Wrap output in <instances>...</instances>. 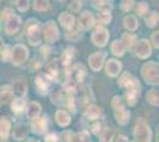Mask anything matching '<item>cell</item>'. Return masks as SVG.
<instances>
[{
	"label": "cell",
	"instance_id": "obj_1",
	"mask_svg": "<svg viewBox=\"0 0 159 142\" xmlns=\"http://www.w3.org/2000/svg\"><path fill=\"white\" fill-rule=\"evenodd\" d=\"M112 108L114 110V115L116 121L120 124H127L129 121V111L125 109V104L120 96H114L112 100Z\"/></svg>",
	"mask_w": 159,
	"mask_h": 142
},
{
	"label": "cell",
	"instance_id": "obj_2",
	"mask_svg": "<svg viewBox=\"0 0 159 142\" xmlns=\"http://www.w3.org/2000/svg\"><path fill=\"white\" fill-rule=\"evenodd\" d=\"M141 75L147 84H152V85L158 84V63L156 62L145 63L141 69Z\"/></svg>",
	"mask_w": 159,
	"mask_h": 142
},
{
	"label": "cell",
	"instance_id": "obj_3",
	"mask_svg": "<svg viewBox=\"0 0 159 142\" xmlns=\"http://www.w3.org/2000/svg\"><path fill=\"white\" fill-rule=\"evenodd\" d=\"M134 135H135V140L138 142H151L152 131L150 129V126L145 122V120L139 118L137 121L135 129H134Z\"/></svg>",
	"mask_w": 159,
	"mask_h": 142
},
{
	"label": "cell",
	"instance_id": "obj_4",
	"mask_svg": "<svg viewBox=\"0 0 159 142\" xmlns=\"http://www.w3.org/2000/svg\"><path fill=\"white\" fill-rule=\"evenodd\" d=\"M33 24H30V21H27L26 25V36L27 41L31 45H38L42 41V36H40V26L38 21H32Z\"/></svg>",
	"mask_w": 159,
	"mask_h": 142
},
{
	"label": "cell",
	"instance_id": "obj_5",
	"mask_svg": "<svg viewBox=\"0 0 159 142\" xmlns=\"http://www.w3.org/2000/svg\"><path fill=\"white\" fill-rule=\"evenodd\" d=\"M29 57V50L23 44H17L11 51V59L14 65H20L27 59Z\"/></svg>",
	"mask_w": 159,
	"mask_h": 142
},
{
	"label": "cell",
	"instance_id": "obj_6",
	"mask_svg": "<svg viewBox=\"0 0 159 142\" xmlns=\"http://www.w3.org/2000/svg\"><path fill=\"white\" fill-rule=\"evenodd\" d=\"M140 95V84L137 80L133 81L132 84H129L126 87V102L128 105H135V103L138 101V97Z\"/></svg>",
	"mask_w": 159,
	"mask_h": 142
},
{
	"label": "cell",
	"instance_id": "obj_7",
	"mask_svg": "<svg viewBox=\"0 0 159 142\" xmlns=\"http://www.w3.org/2000/svg\"><path fill=\"white\" fill-rule=\"evenodd\" d=\"M43 33H44V39L48 43H55L60 37L58 28H57V25L55 24V21H48L47 24H44Z\"/></svg>",
	"mask_w": 159,
	"mask_h": 142
},
{
	"label": "cell",
	"instance_id": "obj_8",
	"mask_svg": "<svg viewBox=\"0 0 159 142\" xmlns=\"http://www.w3.org/2000/svg\"><path fill=\"white\" fill-rule=\"evenodd\" d=\"M109 38L108 30L105 26H98L95 32L92 34V41L96 46H105Z\"/></svg>",
	"mask_w": 159,
	"mask_h": 142
},
{
	"label": "cell",
	"instance_id": "obj_9",
	"mask_svg": "<svg viewBox=\"0 0 159 142\" xmlns=\"http://www.w3.org/2000/svg\"><path fill=\"white\" fill-rule=\"evenodd\" d=\"M20 26H21V19L18 15L12 14L11 17H8L6 19V24H5V31L7 34H16L19 31Z\"/></svg>",
	"mask_w": 159,
	"mask_h": 142
},
{
	"label": "cell",
	"instance_id": "obj_10",
	"mask_svg": "<svg viewBox=\"0 0 159 142\" xmlns=\"http://www.w3.org/2000/svg\"><path fill=\"white\" fill-rule=\"evenodd\" d=\"M106 58V52H95L89 57V65L93 71H99L102 68L103 62Z\"/></svg>",
	"mask_w": 159,
	"mask_h": 142
},
{
	"label": "cell",
	"instance_id": "obj_11",
	"mask_svg": "<svg viewBox=\"0 0 159 142\" xmlns=\"http://www.w3.org/2000/svg\"><path fill=\"white\" fill-rule=\"evenodd\" d=\"M135 52H137V56H138L139 58H143V59L150 57V56H151V45H150V43L146 41V39L139 41L137 43Z\"/></svg>",
	"mask_w": 159,
	"mask_h": 142
},
{
	"label": "cell",
	"instance_id": "obj_12",
	"mask_svg": "<svg viewBox=\"0 0 159 142\" xmlns=\"http://www.w3.org/2000/svg\"><path fill=\"white\" fill-rule=\"evenodd\" d=\"M79 21H80V28H82L83 31L89 30L95 24V19H94L93 14L90 13L89 11H86V12H83V13L81 14Z\"/></svg>",
	"mask_w": 159,
	"mask_h": 142
},
{
	"label": "cell",
	"instance_id": "obj_13",
	"mask_svg": "<svg viewBox=\"0 0 159 142\" xmlns=\"http://www.w3.org/2000/svg\"><path fill=\"white\" fill-rule=\"evenodd\" d=\"M121 68H122V65L120 62L115 61V59H109L106 64V74L111 77H115L121 71Z\"/></svg>",
	"mask_w": 159,
	"mask_h": 142
},
{
	"label": "cell",
	"instance_id": "obj_14",
	"mask_svg": "<svg viewBox=\"0 0 159 142\" xmlns=\"http://www.w3.org/2000/svg\"><path fill=\"white\" fill-rule=\"evenodd\" d=\"M48 128V120L45 117H36L33 118L32 122V129L34 133L42 134L44 133Z\"/></svg>",
	"mask_w": 159,
	"mask_h": 142
},
{
	"label": "cell",
	"instance_id": "obj_15",
	"mask_svg": "<svg viewBox=\"0 0 159 142\" xmlns=\"http://www.w3.org/2000/svg\"><path fill=\"white\" fill-rule=\"evenodd\" d=\"M27 133H29V127L24 123H19L14 127L13 130V137L18 141H21L24 139H26Z\"/></svg>",
	"mask_w": 159,
	"mask_h": 142
},
{
	"label": "cell",
	"instance_id": "obj_16",
	"mask_svg": "<svg viewBox=\"0 0 159 142\" xmlns=\"http://www.w3.org/2000/svg\"><path fill=\"white\" fill-rule=\"evenodd\" d=\"M50 81H51L50 77H48L45 75H39L36 77V85L43 94H45L50 87Z\"/></svg>",
	"mask_w": 159,
	"mask_h": 142
},
{
	"label": "cell",
	"instance_id": "obj_17",
	"mask_svg": "<svg viewBox=\"0 0 159 142\" xmlns=\"http://www.w3.org/2000/svg\"><path fill=\"white\" fill-rule=\"evenodd\" d=\"M55 118H56V122L60 124L61 127H66V126L70 123V120H71L69 113L66 111V110H62V109L56 111Z\"/></svg>",
	"mask_w": 159,
	"mask_h": 142
},
{
	"label": "cell",
	"instance_id": "obj_18",
	"mask_svg": "<svg viewBox=\"0 0 159 142\" xmlns=\"http://www.w3.org/2000/svg\"><path fill=\"white\" fill-rule=\"evenodd\" d=\"M58 20H60L61 25L64 27V28H73L74 24H75V19L70 13L68 12H62L58 17Z\"/></svg>",
	"mask_w": 159,
	"mask_h": 142
},
{
	"label": "cell",
	"instance_id": "obj_19",
	"mask_svg": "<svg viewBox=\"0 0 159 142\" xmlns=\"http://www.w3.org/2000/svg\"><path fill=\"white\" fill-rule=\"evenodd\" d=\"M10 129H11V123L8 121V118L1 116L0 117V137L7 139L10 134Z\"/></svg>",
	"mask_w": 159,
	"mask_h": 142
},
{
	"label": "cell",
	"instance_id": "obj_20",
	"mask_svg": "<svg viewBox=\"0 0 159 142\" xmlns=\"http://www.w3.org/2000/svg\"><path fill=\"white\" fill-rule=\"evenodd\" d=\"M47 71L50 78H57L60 75V62L57 59H53L47 65Z\"/></svg>",
	"mask_w": 159,
	"mask_h": 142
},
{
	"label": "cell",
	"instance_id": "obj_21",
	"mask_svg": "<svg viewBox=\"0 0 159 142\" xmlns=\"http://www.w3.org/2000/svg\"><path fill=\"white\" fill-rule=\"evenodd\" d=\"M84 76H86V69H84L83 65H76L73 71H71V78L75 82L81 83V82L83 81Z\"/></svg>",
	"mask_w": 159,
	"mask_h": 142
},
{
	"label": "cell",
	"instance_id": "obj_22",
	"mask_svg": "<svg viewBox=\"0 0 159 142\" xmlns=\"http://www.w3.org/2000/svg\"><path fill=\"white\" fill-rule=\"evenodd\" d=\"M40 104L38 102H30L27 107V116L30 118H36L40 114Z\"/></svg>",
	"mask_w": 159,
	"mask_h": 142
},
{
	"label": "cell",
	"instance_id": "obj_23",
	"mask_svg": "<svg viewBox=\"0 0 159 142\" xmlns=\"http://www.w3.org/2000/svg\"><path fill=\"white\" fill-rule=\"evenodd\" d=\"M12 91H13V94H16L18 97L24 96V95L26 94V91H27L26 83H25L24 81L16 82V83L13 84V87H12Z\"/></svg>",
	"mask_w": 159,
	"mask_h": 142
},
{
	"label": "cell",
	"instance_id": "obj_24",
	"mask_svg": "<svg viewBox=\"0 0 159 142\" xmlns=\"http://www.w3.org/2000/svg\"><path fill=\"white\" fill-rule=\"evenodd\" d=\"M12 95H13V91H12V87L10 84H6V85H2L1 87V90H0V100L4 102V103L10 101L12 98Z\"/></svg>",
	"mask_w": 159,
	"mask_h": 142
},
{
	"label": "cell",
	"instance_id": "obj_25",
	"mask_svg": "<svg viewBox=\"0 0 159 142\" xmlns=\"http://www.w3.org/2000/svg\"><path fill=\"white\" fill-rule=\"evenodd\" d=\"M114 139V130L109 127H105L100 134V142H112Z\"/></svg>",
	"mask_w": 159,
	"mask_h": 142
},
{
	"label": "cell",
	"instance_id": "obj_26",
	"mask_svg": "<svg viewBox=\"0 0 159 142\" xmlns=\"http://www.w3.org/2000/svg\"><path fill=\"white\" fill-rule=\"evenodd\" d=\"M125 50H126V47H125V45L122 44L121 41H114L112 43V45H111V51L115 56H122Z\"/></svg>",
	"mask_w": 159,
	"mask_h": 142
},
{
	"label": "cell",
	"instance_id": "obj_27",
	"mask_svg": "<svg viewBox=\"0 0 159 142\" xmlns=\"http://www.w3.org/2000/svg\"><path fill=\"white\" fill-rule=\"evenodd\" d=\"M125 27L129 31H135L138 28V20L135 18V15L133 14H128L126 18H125Z\"/></svg>",
	"mask_w": 159,
	"mask_h": 142
},
{
	"label": "cell",
	"instance_id": "obj_28",
	"mask_svg": "<svg viewBox=\"0 0 159 142\" xmlns=\"http://www.w3.org/2000/svg\"><path fill=\"white\" fill-rule=\"evenodd\" d=\"M74 57H75V49L74 47H66L63 54H62V64L68 65L70 62L73 61Z\"/></svg>",
	"mask_w": 159,
	"mask_h": 142
},
{
	"label": "cell",
	"instance_id": "obj_29",
	"mask_svg": "<svg viewBox=\"0 0 159 142\" xmlns=\"http://www.w3.org/2000/svg\"><path fill=\"white\" fill-rule=\"evenodd\" d=\"M100 114H101L100 108L96 107V105H94V104L93 105H89V107L86 109V113H84L86 117H88L89 120H96L100 116Z\"/></svg>",
	"mask_w": 159,
	"mask_h": 142
},
{
	"label": "cell",
	"instance_id": "obj_30",
	"mask_svg": "<svg viewBox=\"0 0 159 142\" xmlns=\"http://www.w3.org/2000/svg\"><path fill=\"white\" fill-rule=\"evenodd\" d=\"M135 78L129 72H124V74L121 75V77L119 78V85L122 87V88H126L129 84H132Z\"/></svg>",
	"mask_w": 159,
	"mask_h": 142
},
{
	"label": "cell",
	"instance_id": "obj_31",
	"mask_svg": "<svg viewBox=\"0 0 159 142\" xmlns=\"http://www.w3.org/2000/svg\"><path fill=\"white\" fill-rule=\"evenodd\" d=\"M26 108V103L23 98H16L13 102H12V110L14 113L19 114V113H23Z\"/></svg>",
	"mask_w": 159,
	"mask_h": 142
},
{
	"label": "cell",
	"instance_id": "obj_32",
	"mask_svg": "<svg viewBox=\"0 0 159 142\" xmlns=\"http://www.w3.org/2000/svg\"><path fill=\"white\" fill-rule=\"evenodd\" d=\"M135 41H137V38H135V36L134 34H129V33H124L122 34V37H121V41H122V44L125 45V47H128V49H131V47L135 44Z\"/></svg>",
	"mask_w": 159,
	"mask_h": 142
},
{
	"label": "cell",
	"instance_id": "obj_33",
	"mask_svg": "<svg viewBox=\"0 0 159 142\" xmlns=\"http://www.w3.org/2000/svg\"><path fill=\"white\" fill-rule=\"evenodd\" d=\"M146 100L152 105H158V91L156 89H151L146 95Z\"/></svg>",
	"mask_w": 159,
	"mask_h": 142
},
{
	"label": "cell",
	"instance_id": "obj_34",
	"mask_svg": "<svg viewBox=\"0 0 159 142\" xmlns=\"http://www.w3.org/2000/svg\"><path fill=\"white\" fill-rule=\"evenodd\" d=\"M158 24V12H151V14L147 15L146 18V25L148 27H154Z\"/></svg>",
	"mask_w": 159,
	"mask_h": 142
},
{
	"label": "cell",
	"instance_id": "obj_35",
	"mask_svg": "<svg viewBox=\"0 0 159 142\" xmlns=\"http://www.w3.org/2000/svg\"><path fill=\"white\" fill-rule=\"evenodd\" d=\"M33 8L37 11H47L49 8V0H34Z\"/></svg>",
	"mask_w": 159,
	"mask_h": 142
},
{
	"label": "cell",
	"instance_id": "obj_36",
	"mask_svg": "<svg viewBox=\"0 0 159 142\" xmlns=\"http://www.w3.org/2000/svg\"><path fill=\"white\" fill-rule=\"evenodd\" d=\"M99 20L102 24H108L109 21L112 20V13L108 10H103L99 13Z\"/></svg>",
	"mask_w": 159,
	"mask_h": 142
},
{
	"label": "cell",
	"instance_id": "obj_37",
	"mask_svg": "<svg viewBox=\"0 0 159 142\" xmlns=\"http://www.w3.org/2000/svg\"><path fill=\"white\" fill-rule=\"evenodd\" d=\"M73 142H90L88 131H81V133L77 134V135H75L74 136Z\"/></svg>",
	"mask_w": 159,
	"mask_h": 142
},
{
	"label": "cell",
	"instance_id": "obj_38",
	"mask_svg": "<svg viewBox=\"0 0 159 142\" xmlns=\"http://www.w3.org/2000/svg\"><path fill=\"white\" fill-rule=\"evenodd\" d=\"M147 11H148V5L146 2H140L138 4V7H137V13L139 14L140 17H145L147 14Z\"/></svg>",
	"mask_w": 159,
	"mask_h": 142
},
{
	"label": "cell",
	"instance_id": "obj_39",
	"mask_svg": "<svg viewBox=\"0 0 159 142\" xmlns=\"http://www.w3.org/2000/svg\"><path fill=\"white\" fill-rule=\"evenodd\" d=\"M69 10H71L73 12H79L82 7V1L81 0H71V2L69 4Z\"/></svg>",
	"mask_w": 159,
	"mask_h": 142
},
{
	"label": "cell",
	"instance_id": "obj_40",
	"mask_svg": "<svg viewBox=\"0 0 159 142\" xmlns=\"http://www.w3.org/2000/svg\"><path fill=\"white\" fill-rule=\"evenodd\" d=\"M17 7H18V10L21 11V12H24V11H26L27 8H29V5H30V2H29V0H17Z\"/></svg>",
	"mask_w": 159,
	"mask_h": 142
},
{
	"label": "cell",
	"instance_id": "obj_41",
	"mask_svg": "<svg viewBox=\"0 0 159 142\" xmlns=\"http://www.w3.org/2000/svg\"><path fill=\"white\" fill-rule=\"evenodd\" d=\"M1 56H2L4 61H8L11 58V47L8 46V45H5L1 49Z\"/></svg>",
	"mask_w": 159,
	"mask_h": 142
},
{
	"label": "cell",
	"instance_id": "obj_42",
	"mask_svg": "<svg viewBox=\"0 0 159 142\" xmlns=\"http://www.w3.org/2000/svg\"><path fill=\"white\" fill-rule=\"evenodd\" d=\"M133 5H134V0H124L121 4V8L124 11H129V10H132Z\"/></svg>",
	"mask_w": 159,
	"mask_h": 142
},
{
	"label": "cell",
	"instance_id": "obj_43",
	"mask_svg": "<svg viewBox=\"0 0 159 142\" xmlns=\"http://www.w3.org/2000/svg\"><path fill=\"white\" fill-rule=\"evenodd\" d=\"M74 133L73 131H64L63 134H62V140L64 142H73L74 141Z\"/></svg>",
	"mask_w": 159,
	"mask_h": 142
},
{
	"label": "cell",
	"instance_id": "obj_44",
	"mask_svg": "<svg viewBox=\"0 0 159 142\" xmlns=\"http://www.w3.org/2000/svg\"><path fill=\"white\" fill-rule=\"evenodd\" d=\"M151 38H152L153 46L158 49V47H159V43H158V41H159V39H158V31H157V32H153V33H152V37H151Z\"/></svg>",
	"mask_w": 159,
	"mask_h": 142
},
{
	"label": "cell",
	"instance_id": "obj_45",
	"mask_svg": "<svg viewBox=\"0 0 159 142\" xmlns=\"http://www.w3.org/2000/svg\"><path fill=\"white\" fill-rule=\"evenodd\" d=\"M45 142H58V139L55 134H49L45 137Z\"/></svg>",
	"mask_w": 159,
	"mask_h": 142
},
{
	"label": "cell",
	"instance_id": "obj_46",
	"mask_svg": "<svg viewBox=\"0 0 159 142\" xmlns=\"http://www.w3.org/2000/svg\"><path fill=\"white\" fill-rule=\"evenodd\" d=\"M75 34H77V32H69V33H66V38L68 39H71V41H77V39H80L81 36H75Z\"/></svg>",
	"mask_w": 159,
	"mask_h": 142
},
{
	"label": "cell",
	"instance_id": "obj_47",
	"mask_svg": "<svg viewBox=\"0 0 159 142\" xmlns=\"http://www.w3.org/2000/svg\"><path fill=\"white\" fill-rule=\"evenodd\" d=\"M116 142H129V141H128V139L125 135H119L118 139H116Z\"/></svg>",
	"mask_w": 159,
	"mask_h": 142
},
{
	"label": "cell",
	"instance_id": "obj_48",
	"mask_svg": "<svg viewBox=\"0 0 159 142\" xmlns=\"http://www.w3.org/2000/svg\"><path fill=\"white\" fill-rule=\"evenodd\" d=\"M100 129H101V128H100V124H99V123L94 124L93 127H92V130H93V133H98Z\"/></svg>",
	"mask_w": 159,
	"mask_h": 142
},
{
	"label": "cell",
	"instance_id": "obj_49",
	"mask_svg": "<svg viewBox=\"0 0 159 142\" xmlns=\"http://www.w3.org/2000/svg\"><path fill=\"white\" fill-rule=\"evenodd\" d=\"M7 2H10V4H14V2H17V0H7Z\"/></svg>",
	"mask_w": 159,
	"mask_h": 142
},
{
	"label": "cell",
	"instance_id": "obj_50",
	"mask_svg": "<svg viewBox=\"0 0 159 142\" xmlns=\"http://www.w3.org/2000/svg\"><path fill=\"white\" fill-rule=\"evenodd\" d=\"M2 45V41H1V37H0V46Z\"/></svg>",
	"mask_w": 159,
	"mask_h": 142
}]
</instances>
